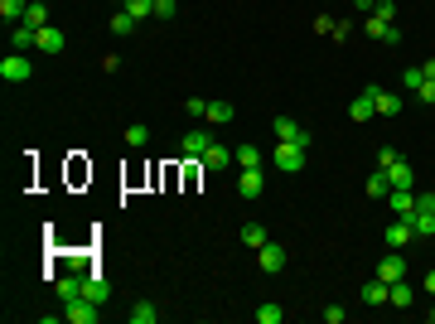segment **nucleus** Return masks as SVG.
I'll use <instances>...</instances> for the list:
<instances>
[{"mask_svg":"<svg viewBox=\"0 0 435 324\" xmlns=\"http://www.w3.org/2000/svg\"><path fill=\"white\" fill-rule=\"evenodd\" d=\"M305 145H295V140H276V150H271V165L281 170V175H295V170H305Z\"/></svg>","mask_w":435,"mask_h":324,"instance_id":"f257e3e1","label":"nucleus"},{"mask_svg":"<svg viewBox=\"0 0 435 324\" xmlns=\"http://www.w3.org/2000/svg\"><path fill=\"white\" fill-rule=\"evenodd\" d=\"M63 320L68 324H97L102 320V310H97V300H88V295H73L68 310H63Z\"/></svg>","mask_w":435,"mask_h":324,"instance_id":"f03ea898","label":"nucleus"},{"mask_svg":"<svg viewBox=\"0 0 435 324\" xmlns=\"http://www.w3.org/2000/svg\"><path fill=\"white\" fill-rule=\"evenodd\" d=\"M29 73H34V63H29V54H15V49H10V54L0 58V78H5V83H24Z\"/></svg>","mask_w":435,"mask_h":324,"instance_id":"7ed1b4c3","label":"nucleus"},{"mask_svg":"<svg viewBox=\"0 0 435 324\" xmlns=\"http://www.w3.org/2000/svg\"><path fill=\"white\" fill-rule=\"evenodd\" d=\"M63 44H68V34H63L58 24H44V29L34 34V49H39V54H49V58H54V54H63Z\"/></svg>","mask_w":435,"mask_h":324,"instance_id":"20e7f679","label":"nucleus"},{"mask_svg":"<svg viewBox=\"0 0 435 324\" xmlns=\"http://www.w3.org/2000/svg\"><path fill=\"white\" fill-rule=\"evenodd\" d=\"M271 131H276V140H295V145H305V150H310V131H305L300 121H290V116H276V121H271Z\"/></svg>","mask_w":435,"mask_h":324,"instance_id":"39448f33","label":"nucleus"},{"mask_svg":"<svg viewBox=\"0 0 435 324\" xmlns=\"http://www.w3.org/2000/svg\"><path fill=\"white\" fill-rule=\"evenodd\" d=\"M256 261H261L266 276H281V266H286V247H281V242H266V247H256Z\"/></svg>","mask_w":435,"mask_h":324,"instance_id":"423d86ee","label":"nucleus"},{"mask_svg":"<svg viewBox=\"0 0 435 324\" xmlns=\"http://www.w3.org/2000/svg\"><path fill=\"white\" fill-rule=\"evenodd\" d=\"M232 160H237V150H227V145H218V140H213V145L204 150V160H199V165H204L208 175H222V170H227Z\"/></svg>","mask_w":435,"mask_h":324,"instance_id":"0eeeda50","label":"nucleus"},{"mask_svg":"<svg viewBox=\"0 0 435 324\" xmlns=\"http://www.w3.org/2000/svg\"><path fill=\"white\" fill-rule=\"evenodd\" d=\"M348 116H353V121H372V116H377V97H372V83H368V88H363V92H358V97L348 102Z\"/></svg>","mask_w":435,"mask_h":324,"instance_id":"6e6552de","label":"nucleus"},{"mask_svg":"<svg viewBox=\"0 0 435 324\" xmlns=\"http://www.w3.org/2000/svg\"><path fill=\"white\" fill-rule=\"evenodd\" d=\"M377 276H382V281H387V286H392V281H402V276H407V257H402V252H392V247H387V257H382V261H377Z\"/></svg>","mask_w":435,"mask_h":324,"instance_id":"1a4fd4ad","label":"nucleus"},{"mask_svg":"<svg viewBox=\"0 0 435 324\" xmlns=\"http://www.w3.org/2000/svg\"><path fill=\"white\" fill-rule=\"evenodd\" d=\"M261 189H266V170H242L237 194H242V199H261Z\"/></svg>","mask_w":435,"mask_h":324,"instance_id":"9d476101","label":"nucleus"},{"mask_svg":"<svg viewBox=\"0 0 435 324\" xmlns=\"http://www.w3.org/2000/svg\"><path fill=\"white\" fill-rule=\"evenodd\" d=\"M382 237H387V247H392V252H402V247L416 237V232H411V218H392V227H387Z\"/></svg>","mask_w":435,"mask_h":324,"instance_id":"9b49d317","label":"nucleus"},{"mask_svg":"<svg viewBox=\"0 0 435 324\" xmlns=\"http://www.w3.org/2000/svg\"><path fill=\"white\" fill-rule=\"evenodd\" d=\"M387 184L392 189H416V170L407 160H397V165H387Z\"/></svg>","mask_w":435,"mask_h":324,"instance_id":"f8f14e48","label":"nucleus"},{"mask_svg":"<svg viewBox=\"0 0 435 324\" xmlns=\"http://www.w3.org/2000/svg\"><path fill=\"white\" fill-rule=\"evenodd\" d=\"M213 140H208V131H189L184 140H179V150L189 155V160H204V150H208Z\"/></svg>","mask_w":435,"mask_h":324,"instance_id":"ddd939ff","label":"nucleus"},{"mask_svg":"<svg viewBox=\"0 0 435 324\" xmlns=\"http://www.w3.org/2000/svg\"><path fill=\"white\" fill-rule=\"evenodd\" d=\"M387 204H392V213H397V218H411V213H416V194H411V189H392V194H387Z\"/></svg>","mask_w":435,"mask_h":324,"instance_id":"4468645a","label":"nucleus"},{"mask_svg":"<svg viewBox=\"0 0 435 324\" xmlns=\"http://www.w3.org/2000/svg\"><path fill=\"white\" fill-rule=\"evenodd\" d=\"M83 286H88V271H78V276H58V281H54V291H58L63 300H73V295H83Z\"/></svg>","mask_w":435,"mask_h":324,"instance_id":"2eb2a0df","label":"nucleus"},{"mask_svg":"<svg viewBox=\"0 0 435 324\" xmlns=\"http://www.w3.org/2000/svg\"><path fill=\"white\" fill-rule=\"evenodd\" d=\"M411 300H416V291H411L407 281H392V286H387V305H392V310H407Z\"/></svg>","mask_w":435,"mask_h":324,"instance_id":"dca6fc26","label":"nucleus"},{"mask_svg":"<svg viewBox=\"0 0 435 324\" xmlns=\"http://www.w3.org/2000/svg\"><path fill=\"white\" fill-rule=\"evenodd\" d=\"M83 295H88V300H97V305H107V300H111V286L102 281V276H97V271H88V286H83Z\"/></svg>","mask_w":435,"mask_h":324,"instance_id":"f3484780","label":"nucleus"},{"mask_svg":"<svg viewBox=\"0 0 435 324\" xmlns=\"http://www.w3.org/2000/svg\"><path fill=\"white\" fill-rule=\"evenodd\" d=\"M372 97H377V116H397L402 111V97L387 92V88H377V83H372Z\"/></svg>","mask_w":435,"mask_h":324,"instance_id":"a211bd4d","label":"nucleus"},{"mask_svg":"<svg viewBox=\"0 0 435 324\" xmlns=\"http://www.w3.org/2000/svg\"><path fill=\"white\" fill-rule=\"evenodd\" d=\"M34 34H39L34 24H15V34H10V49H15V54H29V49H34Z\"/></svg>","mask_w":435,"mask_h":324,"instance_id":"6ab92c4d","label":"nucleus"},{"mask_svg":"<svg viewBox=\"0 0 435 324\" xmlns=\"http://www.w3.org/2000/svg\"><path fill=\"white\" fill-rule=\"evenodd\" d=\"M126 315H131V324H155V320H160V310H155V300H136V305H131Z\"/></svg>","mask_w":435,"mask_h":324,"instance_id":"aec40b11","label":"nucleus"},{"mask_svg":"<svg viewBox=\"0 0 435 324\" xmlns=\"http://www.w3.org/2000/svg\"><path fill=\"white\" fill-rule=\"evenodd\" d=\"M19 24L44 29V24H49V0H29V10H24V19H19Z\"/></svg>","mask_w":435,"mask_h":324,"instance_id":"412c9836","label":"nucleus"},{"mask_svg":"<svg viewBox=\"0 0 435 324\" xmlns=\"http://www.w3.org/2000/svg\"><path fill=\"white\" fill-rule=\"evenodd\" d=\"M363 305H387V281H382V276H372V281L363 286Z\"/></svg>","mask_w":435,"mask_h":324,"instance_id":"4be33fe9","label":"nucleus"},{"mask_svg":"<svg viewBox=\"0 0 435 324\" xmlns=\"http://www.w3.org/2000/svg\"><path fill=\"white\" fill-rule=\"evenodd\" d=\"M126 145H131V150H145V145H150V126L131 121V126H126Z\"/></svg>","mask_w":435,"mask_h":324,"instance_id":"5701e85b","label":"nucleus"},{"mask_svg":"<svg viewBox=\"0 0 435 324\" xmlns=\"http://www.w3.org/2000/svg\"><path fill=\"white\" fill-rule=\"evenodd\" d=\"M387 194H392L387 170H372V175H368V199H387Z\"/></svg>","mask_w":435,"mask_h":324,"instance_id":"b1692460","label":"nucleus"},{"mask_svg":"<svg viewBox=\"0 0 435 324\" xmlns=\"http://www.w3.org/2000/svg\"><path fill=\"white\" fill-rule=\"evenodd\" d=\"M242 242H247V247H266V242H271V232H266L261 222H242Z\"/></svg>","mask_w":435,"mask_h":324,"instance_id":"393cba45","label":"nucleus"},{"mask_svg":"<svg viewBox=\"0 0 435 324\" xmlns=\"http://www.w3.org/2000/svg\"><path fill=\"white\" fill-rule=\"evenodd\" d=\"M24 10H29V0H0V19H5V24H19Z\"/></svg>","mask_w":435,"mask_h":324,"instance_id":"a878e982","label":"nucleus"},{"mask_svg":"<svg viewBox=\"0 0 435 324\" xmlns=\"http://www.w3.org/2000/svg\"><path fill=\"white\" fill-rule=\"evenodd\" d=\"M261 160H266V155H261L256 145H237V165H242V170H261Z\"/></svg>","mask_w":435,"mask_h":324,"instance_id":"bb28decb","label":"nucleus"},{"mask_svg":"<svg viewBox=\"0 0 435 324\" xmlns=\"http://www.w3.org/2000/svg\"><path fill=\"white\" fill-rule=\"evenodd\" d=\"M411 232H416V237H431V232H435V213L416 209V213H411Z\"/></svg>","mask_w":435,"mask_h":324,"instance_id":"cd10ccee","label":"nucleus"},{"mask_svg":"<svg viewBox=\"0 0 435 324\" xmlns=\"http://www.w3.org/2000/svg\"><path fill=\"white\" fill-rule=\"evenodd\" d=\"M204 121H213V126H227V121H232V107H227V102H208V116H204Z\"/></svg>","mask_w":435,"mask_h":324,"instance_id":"c85d7f7f","label":"nucleus"},{"mask_svg":"<svg viewBox=\"0 0 435 324\" xmlns=\"http://www.w3.org/2000/svg\"><path fill=\"white\" fill-rule=\"evenodd\" d=\"M136 24H140V19H136V15H126V10H121V15H111V34H131Z\"/></svg>","mask_w":435,"mask_h":324,"instance_id":"c756f323","label":"nucleus"},{"mask_svg":"<svg viewBox=\"0 0 435 324\" xmlns=\"http://www.w3.org/2000/svg\"><path fill=\"white\" fill-rule=\"evenodd\" d=\"M363 29H368L372 39H387V29H392V24H387V19H377V15H368V19H363Z\"/></svg>","mask_w":435,"mask_h":324,"instance_id":"7c9ffc66","label":"nucleus"},{"mask_svg":"<svg viewBox=\"0 0 435 324\" xmlns=\"http://www.w3.org/2000/svg\"><path fill=\"white\" fill-rule=\"evenodd\" d=\"M126 15L145 19V15H155V0H126Z\"/></svg>","mask_w":435,"mask_h":324,"instance_id":"2f4dec72","label":"nucleus"},{"mask_svg":"<svg viewBox=\"0 0 435 324\" xmlns=\"http://www.w3.org/2000/svg\"><path fill=\"white\" fill-rule=\"evenodd\" d=\"M377 19H387V24H397V0H377V10H372Z\"/></svg>","mask_w":435,"mask_h":324,"instance_id":"473e14b6","label":"nucleus"},{"mask_svg":"<svg viewBox=\"0 0 435 324\" xmlns=\"http://www.w3.org/2000/svg\"><path fill=\"white\" fill-rule=\"evenodd\" d=\"M421 83H426V73H421V68H407V73H402V88H407V92H416Z\"/></svg>","mask_w":435,"mask_h":324,"instance_id":"72a5a7b5","label":"nucleus"},{"mask_svg":"<svg viewBox=\"0 0 435 324\" xmlns=\"http://www.w3.org/2000/svg\"><path fill=\"white\" fill-rule=\"evenodd\" d=\"M416 102H426V107H435V78H426V83L416 88Z\"/></svg>","mask_w":435,"mask_h":324,"instance_id":"f704fd0d","label":"nucleus"},{"mask_svg":"<svg viewBox=\"0 0 435 324\" xmlns=\"http://www.w3.org/2000/svg\"><path fill=\"white\" fill-rule=\"evenodd\" d=\"M256 320H261V324H281V305H261Z\"/></svg>","mask_w":435,"mask_h":324,"instance_id":"c9c22d12","label":"nucleus"},{"mask_svg":"<svg viewBox=\"0 0 435 324\" xmlns=\"http://www.w3.org/2000/svg\"><path fill=\"white\" fill-rule=\"evenodd\" d=\"M397 160H402V155H397L392 145H382V150H377V170H387V165H397Z\"/></svg>","mask_w":435,"mask_h":324,"instance_id":"e433bc0d","label":"nucleus"},{"mask_svg":"<svg viewBox=\"0 0 435 324\" xmlns=\"http://www.w3.org/2000/svg\"><path fill=\"white\" fill-rule=\"evenodd\" d=\"M184 111H189V116H208V102H204V97H189Z\"/></svg>","mask_w":435,"mask_h":324,"instance_id":"4c0bfd02","label":"nucleus"},{"mask_svg":"<svg viewBox=\"0 0 435 324\" xmlns=\"http://www.w3.org/2000/svg\"><path fill=\"white\" fill-rule=\"evenodd\" d=\"M343 320H348V310H343V305H329V310H325V324H343Z\"/></svg>","mask_w":435,"mask_h":324,"instance_id":"58836bf2","label":"nucleus"},{"mask_svg":"<svg viewBox=\"0 0 435 324\" xmlns=\"http://www.w3.org/2000/svg\"><path fill=\"white\" fill-rule=\"evenodd\" d=\"M155 19H174V0H155Z\"/></svg>","mask_w":435,"mask_h":324,"instance_id":"ea45409f","label":"nucleus"},{"mask_svg":"<svg viewBox=\"0 0 435 324\" xmlns=\"http://www.w3.org/2000/svg\"><path fill=\"white\" fill-rule=\"evenodd\" d=\"M416 209H426V213H435V194H416Z\"/></svg>","mask_w":435,"mask_h":324,"instance_id":"a19ab883","label":"nucleus"},{"mask_svg":"<svg viewBox=\"0 0 435 324\" xmlns=\"http://www.w3.org/2000/svg\"><path fill=\"white\" fill-rule=\"evenodd\" d=\"M421 286H426V295H435V271H426V281H421Z\"/></svg>","mask_w":435,"mask_h":324,"instance_id":"79ce46f5","label":"nucleus"},{"mask_svg":"<svg viewBox=\"0 0 435 324\" xmlns=\"http://www.w3.org/2000/svg\"><path fill=\"white\" fill-rule=\"evenodd\" d=\"M358 10H363V15H372V10H377V0H358Z\"/></svg>","mask_w":435,"mask_h":324,"instance_id":"37998d69","label":"nucleus"},{"mask_svg":"<svg viewBox=\"0 0 435 324\" xmlns=\"http://www.w3.org/2000/svg\"><path fill=\"white\" fill-rule=\"evenodd\" d=\"M421 73H426V78H435V58H426V63H421Z\"/></svg>","mask_w":435,"mask_h":324,"instance_id":"c03bdc74","label":"nucleus"},{"mask_svg":"<svg viewBox=\"0 0 435 324\" xmlns=\"http://www.w3.org/2000/svg\"><path fill=\"white\" fill-rule=\"evenodd\" d=\"M426 320H431V324H435V305H431V310H426Z\"/></svg>","mask_w":435,"mask_h":324,"instance_id":"a18cd8bd","label":"nucleus"}]
</instances>
